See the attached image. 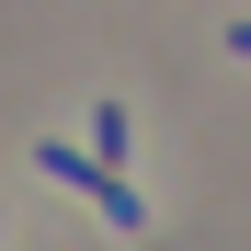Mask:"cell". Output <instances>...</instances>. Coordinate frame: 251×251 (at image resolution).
Wrapping results in <instances>:
<instances>
[{
    "label": "cell",
    "mask_w": 251,
    "mask_h": 251,
    "mask_svg": "<svg viewBox=\"0 0 251 251\" xmlns=\"http://www.w3.org/2000/svg\"><path fill=\"white\" fill-rule=\"evenodd\" d=\"M228 46H240V57H251V23H228Z\"/></svg>",
    "instance_id": "obj_1"
}]
</instances>
